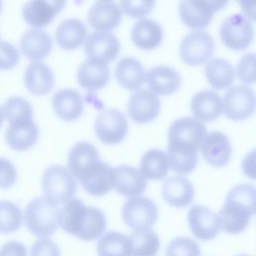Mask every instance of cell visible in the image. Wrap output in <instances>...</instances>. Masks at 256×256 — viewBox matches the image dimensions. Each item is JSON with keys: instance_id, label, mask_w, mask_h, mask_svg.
Instances as JSON below:
<instances>
[{"instance_id": "obj_29", "label": "cell", "mask_w": 256, "mask_h": 256, "mask_svg": "<svg viewBox=\"0 0 256 256\" xmlns=\"http://www.w3.org/2000/svg\"><path fill=\"white\" fill-rule=\"evenodd\" d=\"M163 32L160 25L150 19H142L134 26L131 38L138 48L144 50H151L161 43Z\"/></svg>"}, {"instance_id": "obj_28", "label": "cell", "mask_w": 256, "mask_h": 256, "mask_svg": "<svg viewBox=\"0 0 256 256\" xmlns=\"http://www.w3.org/2000/svg\"><path fill=\"white\" fill-rule=\"evenodd\" d=\"M88 36L85 24L76 18H70L62 22L56 30V39L62 48L70 50L80 46Z\"/></svg>"}, {"instance_id": "obj_14", "label": "cell", "mask_w": 256, "mask_h": 256, "mask_svg": "<svg viewBox=\"0 0 256 256\" xmlns=\"http://www.w3.org/2000/svg\"><path fill=\"white\" fill-rule=\"evenodd\" d=\"M78 180L88 194L102 196L112 188L113 168L100 160Z\"/></svg>"}, {"instance_id": "obj_39", "label": "cell", "mask_w": 256, "mask_h": 256, "mask_svg": "<svg viewBox=\"0 0 256 256\" xmlns=\"http://www.w3.org/2000/svg\"><path fill=\"white\" fill-rule=\"evenodd\" d=\"M168 256H200V250L198 243L187 237H178L173 239L166 250Z\"/></svg>"}, {"instance_id": "obj_19", "label": "cell", "mask_w": 256, "mask_h": 256, "mask_svg": "<svg viewBox=\"0 0 256 256\" xmlns=\"http://www.w3.org/2000/svg\"><path fill=\"white\" fill-rule=\"evenodd\" d=\"M26 89L35 96H44L49 94L54 84V75L50 68L45 64L36 62L30 64L24 76Z\"/></svg>"}, {"instance_id": "obj_3", "label": "cell", "mask_w": 256, "mask_h": 256, "mask_svg": "<svg viewBox=\"0 0 256 256\" xmlns=\"http://www.w3.org/2000/svg\"><path fill=\"white\" fill-rule=\"evenodd\" d=\"M44 193L57 204H64L75 196L78 184L65 166L52 165L44 171L42 180Z\"/></svg>"}, {"instance_id": "obj_17", "label": "cell", "mask_w": 256, "mask_h": 256, "mask_svg": "<svg viewBox=\"0 0 256 256\" xmlns=\"http://www.w3.org/2000/svg\"><path fill=\"white\" fill-rule=\"evenodd\" d=\"M203 158L211 166H226L232 156V146L228 138L222 132L214 131L206 136L200 148Z\"/></svg>"}, {"instance_id": "obj_20", "label": "cell", "mask_w": 256, "mask_h": 256, "mask_svg": "<svg viewBox=\"0 0 256 256\" xmlns=\"http://www.w3.org/2000/svg\"><path fill=\"white\" fill-rule=\"evenodd\" d=\"M122 12L120 6L111 2H98L90 9L88 21L94 30H111L116 28L121 22Z\"/></svg>"}, {"instance_id": "obj_12", "label": "cell", "mask_w": 256, "mask_h": 256, "mask_svg": "<svg viewBox=\"0 0 256 256\" xmlns=\"http://www.w3.org/2000/svg\"><path fill=\"white\" fill-rule=\"evenodd\" d=\"M146 186V180L136 168L120 165L113 168L112 188L119 194L135 197L142 194Z\"/></svg>"}, {"instance_id": "obj_32", "label": "cell", "mask_w": 256, "mask_h": 256, "mask_svg": "<svg viewBox=\"0 0 256 256\" xmlns=\"http://www.w3.org/2000/svg\"><path fill=\"white\" fill-rule=\"evenodd\" d=\"M140 169L142 174L147 178L156 180L164 178L169 170L166 154L158 149L148 150L141 159Z\"/></svg>"}, {"instance_id": "obj_49", "label": "cell", "mask_w": 256, "mask_h": 256, "mask_svg": "<svg viewBox=\"0 0 256 256\" xmlns=\"http://www.w3.org/2000/svg\"><path fill=\"white\" fill-rule=\"evenodd\" d=\"M4 120L3 112L0 106V128L1 127Z\"/></svg>"}, {"instance_id": "obj_22", "label": "cell", "mask_w": 256, "mask_h": 256, "mask_svg": "<svg viewBox=\"0 0 256 256\" xmlns=\"http://www.w3.org/2000/svg\"><path fill=\"white\" fill-rule=\"evenodd\" d=\"M191 109L194 116L204 122L217 119L222 114L223 104L220 96L212 90H203L192 98Z\"/></svg>"}, {"instance_id": "obj_35", "label": "cell", "mask_w": 256, "mask_h": 256, "mask_svg": "<svg viewBox=\"0 0 256 256\" xmlns=\"http://www.w3.org/2000/svg\"><path fill=\"white\" fill-rule=\"evenodd\" d=\"M128 236L132 256H153L158 250L160 246L159 238L152 230H135Z\"/></svg>"}, {"instance_id": "obj_37", "label": "cell", "mask_w": 256, "mask_h": 256, "mask_svg": "<svg viewBox=\"0 0 256 256\" xmlns=\"http://www.w3.org/2000/svg\"><path fill=\"white\" fill-rule=\"evenodd\" d=\"M2 110L10 124L33 120L32 106L22 96L9 98L3 104Z\"/></svg>"}, {"instance_id": "obj_7", "label": "cell", "mask_w": 256, "mask_h": 256, "mask_svg": "<svg viewBox=\"0 0 256 256\" xmlns=\"http://www.w3.org/2000/svg\"><path fill=\"white\" fill-rule=\"evenodd\" d=\"M215 44L213 38L204 31L194 32L186 35L182 40L180 54L186 64L196 66L202 65L212 56Z\"/></svg>"}, {"instance_id": "obj_18", "label": "cell", "mask_w": 256, "mask_h": 256, "mask_svg": "<svg viewBox=\"0 0 256 256\" xmlns=\"http://www.w3.org/2000/svg\"><path fill=\"white\" fill-rule=\"evenodd\" d=\"M52 105L56 116L68 122L79 118L84 109L81 95L71 88H64L56 92L53 96Z\"/></svg>"}, {"instance_id": "obj_44", "label": "cell", "mask_w": 256, "mask_h": 256, "mask_svg": "<svg viewBox=\"0 0 256 256\" xmlns=\"http://www.w3.org/2000/svg\"><path fill=\"white\" fill-rule=\"evenodd\" d=\"M60 252L58 246L46 238L36 240L30 249V254L32 256L59 255Z\"/></svg>"}, {"instance_id": "obj_31", "label": "cell", "mask_w": 256, "mask_h": 256, "mask_svg": "<svg viewBox=\"0 0 256 256\" xmlns=\"http://www.w3.org/2000/svg\"><path fill=\"white\" fill-rule=\"evenodd\" d=\"M169 166L180 174L192 172L198 162V151L168 143L166 150Z\"/></svg>"}, {"instance_id": "obj_33", "label": "cell", "mask_w": 256, "mask_h": 256, "mask_svg": "<svg viewBox=\"0 0 256 256\" xmlns=\"http://www.w3.org/2000/svg\"><path fill=\"white\" fill-rule=\"evenodd\" d=\"M97 250L100 256H132L129 236L118 232H108L99 240Z\"/></svg>"}, {"instance_id": "obj_15", "label": "cell", "mask_w": 256, "mask_h": 256, "mask_svg": "<svg viewBox=\"0 0 256 256\" xmlns=\"http://www.w3.org/2000/svg\"><path fill=\"white\" fill-rule=\"evenodd\" d=\"M120 48V43L112 34L102 31L91 34L84 46V52L88 58L99 59L106 62L116 59Z\"/></svg>"}, {"instance_id": "obj_5", "label": "cell", "mask_w": 256, "mask_h": 256, "mask_svg": "<svg viewBox=\"0 0 256 256\" xmlns=\"http://www.w3.org/2000/svg\"><path fill=\"white\" fill-rule=\"evenodd\" d=\"M207 136L205 126L192 117L177 119L168 131V143L198 151Z\"/></svg>"}, {"instance_id": "obj_34", "label": "cell", "mask_w": 256, "mask_h": 256, "mask_svg": "<svg viewBox=\"0 0 256 256\" xmlns=\"http://www.w3.org/2000/svg\"><path fill=\"white\" fill-rule=\"evenodd\" d=\"M57 15L43 0H30L22 8L25 21L35 28H42L50 24Z\"/></svg>"}, {"instance_id": "obj_24", "label": "cell", "mask_w": 256, "mask_h": 256, "mask_svg": "<svg viewBox=\"0 0 256 256\" xmlns=\"http://www.w3.org/2000/svg\"><path fill=\"white\" fill-rule=\"evenodd\" d=\"M147 84L155 93L168 96L176 92L181 84V78L174 68L158 66L150 69L146 76Z\"/></svg>"}, {"instance_id": "obj_4", "label": "cell", "mask_w": 256, "mask_h": 256, "mask_svg": "<svg viewBox=\"0 0 256 256\" xmlns=\"http://www.w3.org/2000/svg\"><path fill=\"white\" fill-rule=\"evenodd\" d=\"M125 224L134 230L150 229L158 218V208L150 198L138 196L128 200L122 210Z\"/></svg>"}, {"instance_id": "obj_21", "label": "cell", "mask_w": 256, "mask_h": 256, "mask_svg": "<svg viewBox=\"0 0 256 256\" xmlns=\"http://www.w3.org/2000/svg\"><path fill=\"white\" fill-rule=\"evenodd\" d=\"M20 46L22 52L28 59L37 61L50 54L52 48V40L45 31L31 29L23 34Z\"/></svg>"}, {"instance_id": "obj_47", "label": "cell", "mask_w": 256, "mask_h": 256, "mask_svg": "<svg viewBox=\"0 0 256 256\" xmlns=\"http://www.w3.org/2000/svg\"><path fill=\"white\" fill-rule=\"evenodd\" d=\"M240 5L241 10L250 19L256 20L255 0H236Z\"/></svg>"}, {"instance_id": "obj_25", "label": "cell", "mask_w": 256, "mask_h": 256, "mask_svg": "<svg viewBox=\"0 0 256 256\" xmlns=\"http://www.w3.org/2000/svg\"><path fill=\"white\" fill-rule=\"evenodd\" d=\"M162 196L170 205L183 208L189 205L194 197V188L186 177L174 176L168 178L162 187Z\"/></svg>"}, {"instance_id": "obj_16", "label": "cell", "mask_w": 256, "mask_h": 256, "mask_svg": "<svg viewBox=\"0 0 256 256\" xmlns=\"http://www.w3.org/2000/svg\"><path fill=\"white\" fill-rule=\"evenodd\" d=\"M110 78L108 62L102 60L88 58L79 66L77 80L82 88L96 90L104 87Z\"/></svg>"}, {"instance_id": "obj_8", "label": "cell", "mask_w": 256, "mask_h": 256, "mask_svg": "<svg viewBox=\"0 0 256 256\" xmlns=\"http://www.w3.org/2000/svg\"><path fill=\"white\" fill-rule=\"evenodd\" d=\"M95 132L99 140L107 144L120 142L128 130V122L124 114L116 108H108L102 112L95 123Z\"/></svg>"}, {"instance_id": "obj_41", "label": "cell", "mask_w": 256, "mask_h": 256, "mask_svg": "<svg viewBox=\"0 0 256 256\" xmlns=\"http://www.w3.org/2000/svg\"><path fill=\"white\" fill-rule=\"evenodd\" d=\"M255 54L247 53L240 59L237 67L238 78L244 83L253 84L256 82Z\"/></svg>"}, {"instance_id": "obj_26", "label": "cell", "mask_w": 256, "mask_h": 256, "mask_svg": "<svg viewBox=\"0 0 256 256\" xmlns=\"http://www.w3.org/2000/svg\"><path fill=\"white\" fill-rule=\"evenodd\" d=\"M100 160L98 151L93 144L80 142L76 144L70 150L67 165L72 174L78 179Z\"/></svg>"}, {"instance_id": "obj_30", "label": "cell", "mask_w": 256, "mask_h": 256, "mask_svg": "<svg viewBox=\"0 0 256 256\" xmlns=\"http://www.w3.org/2000/svg\"><path fill=\"white\" fill-rule=\"evenodd\" d=\"M205 75L210 84L216 90L229 88L235 78L234 70L232 65L222 58H214L206 65Z\"/></svg>"}, {"instance_id": "obj_46", "label": "cell", "mask_w": 256, "mask_h": 256, "mask_svg": "<svg viewBox=\"0 0 256 256\" xmlns=\"http://www.w3.org/2000/svg\"><path fill=\"white\" fill-rule=\"evenodd\" d=\"M199 4L207 12L214 14L228 4L229 0H196Z\"/></svg>"}, {"instance_id": "obj_51", "label": "cell", "mask_w": 256, "mask_h": 256, "mask_svg": "<svg viewBox=\"0 0 256 256\" xmlns=\"http://www.w3.org/2000/svg\"><path fill=\"white\" fill-rule=\"evenodd\" d=\"M102 2H110V1H112L113 0H100Z\"/></svg>"}, {"instance_id": "obj_40", "label": "cell", "mask_w": 256, "mask_h": 256, "mask_svg": "<svg viewBox=\"0 0 256 256\" xmlns=\"http://www.w3.org/2000/svg\"><path fill=\"white\" fill-rule=\"evenodd\" d=\"M155 2L156 0H120L124 13L136 18L148 15L153 10Z\"/></svg>"}, {"instance_id": "obj_43", "label": "cell", "mask_w": 256, "mask_h": 256, "mask_svg": "<svg viewBox=\"0 0 256 256\" xmlns=\"http://www.w3.org/2000/svg\"><path fill=\"white\" fill-rule=\"evenodd\" d=\"M16 170L13 164L6 158H0V188L12 186L16 182Z\"/></svg>"}, {"instance_id": "obj_10", "label": "cell", "mask_w": 256, "mask_h": 256, "mask_svg": "<svg viewBox=\"0 0 256 256\" xmlns=\"http://www.w3.org/2000/svg\"><path fill=\"white\" fill-rule=\"evenodd\" d=\"M255 212L256 210L244 204L226 198L217 214L220 228L230 234L240 233L246 229Z\"/></svg>"}, {"instance_id": "obj_13", "label": "cell", "mask_w": 256, "mask_h": 256, "mask_svg": "<svg viewBox=\"0 0 256 256\" xmlns=\"http://www.w3.org/2000/svg\"><path fill=\"white\" fill-rule=\"evenodd\" d=\"M190 228L193 234L202 240H209L216 238L220 227L217 214L206 206L194 204L188 214Z\"/></svg>"}, {"instance_id": "obj_23", "label": "cell", "mask_w": 256, "mask_h": 256, "mask_svg": "<svg viewBox=\"0 0 256 256\" xmlns=\"http://www.w3.org/2000/svg\"><path fill=\"white\" fill-rule=\"evenodd\" d=\"M38 128L32 120L10 124L5 138L9 146L17 151H25L33 146L38 138Z\"/></svg>"}, {"instance_id": "obj_48", "label": "cell", "mask_w": 256, "mask_h": 256, "mask_svg": "<svg viewBox=\"0 0 256 256\" xmlns=\"http://www.w3.org/2000/svg\"><path fill=\"white\" fill-rule=\"evenodd\" d=\"M53 10L56 14L60 13L65 6L66 0H44Z\"/></svg>"}, {"instance_id": "obj_42", "label": "cell", "mask_w": 256, "mask_h": 256, "mask_svg": "<svg viewBox=\"0 0 256 256\" xmlns=\"http://www.w3.org/2000/svg\"><path fill=\"white\" fill-rule=\"evenodd\" d=\"M20 53L12 44L6 41L0 40V70H9L18 63Z\"/></svg>"}, {"instance_id": "obj_50", "label": "cell", "mask_w": 256, "mask_h": 256, "mask_svg": "<svg viewBox=\"0 0 256 256\" xmlns=\"http://www.w3.org/2000/svg\"><path fill=\"white\" fill-rule=\"evenodd\" d=\"M2 0H0V13L2 11Z\"/></svg>"}, {"instance_id": "obj_38", "label": "cell", "mask_w": 256, "mask_h": 256, "mask_svg": "<svg viewBox=\"0 0 256 256\" xmlns=\"http://www.w3.org/2000/svg\"><path fill=\"white\" fill-rule=\"evenodd\" d=\"M23 220L22 212L16 204L0 201V233L8 234L18 230Z\"/></svg>"}, {"instance_id": "obj_11", "label": "cell", "mask_w": 256, "mask_h": 256, "mask_svg": "<svg viewBox=\"0 0 256 256\" xmlns=\"http://www.w3.org/2000/svg\"><path fill=\"white\" fill-rule=\"evenodd\" d=\"M158 96L148 90H140L130 97L128 104L129 116L138 124H146L155 119L160 111Z\"/></svg>"}, {"instance_id": "obj_2", "label": "cell", "mask_w": 256, "mask_h": 256, "mask_svg": "<svg viewBox=\"0 0 256 256\" xmlns=\"http://www.w3.org/2000/svg\"><path fill=\"white\" fill-rule=\"evenodd\" d=\"M60 209L46 196L34 198L27 205L24 222L28 230L39 238L53 234L60 225Z\"/></svg>"}, {"instance_id": "obj_9", "label": "cell", "mask_w": 256, "mask_h": 256, "mask_svg": "<svg viewBox=\"0 0 256 256\" xmlns=\"http://www.w3.org/2000/svg\"><path fill=\"white\" fill-rule=\"evenodd\" d=\"M255 102L254 92L250 87L244 85L234 86L224 94V114L234 121L246 120L254 113Z\"/></svg>"}, {"instance_id": "obj_1", "label": "cell", "mask_w": 256, "mask_h": 256, "mask_svg": "<svg viewBox=\"0 0 256 256\" xmlns=\"http://www.w3.org/2000/svg\"><path fill=\"white\" fill-rule=\"evenodd\" d=\"M60 225L66 232L83 240L100 238L106 226L103 212L93 206H87L78 198H71L60 209Z\"/></svg>"}, {"instance_id": "obj_27", "label": "cell", "mask_w": 256, "mask_h": 256, "mask_svg": "<svg viewBox=\"0 0 256 256\" xmlns=\"http://www.w3.org/2000/svg\"><path fill=\"white\" fill-rule=\"evenodd\" d=\"M115 76L119 84L131 91L140 88L146 78L144 68L137 59L130 56L122 58L118 63Z\"/></svg>"}, {"instance_id": "obj_6", "label": "cell", "mask_w": 256, "mask_h": 256, "mask_svg": "<svg viewBox=\"0 0 256 256\" xmlns=\"http://www.w3.org/2000/svg\"><path fill=\"white\" fill-rule=\"evenodd\" d=\"M220 36L226 46L234 50H242L252 42L254 28L247 17L238 14L227 18L222 22Z\"/></svg>"}, {"instance_id": "obj_36", "label": "cell", "mask_w": 256, "mask_h": 256, "mask_svg": "<svg viewBox=\"0 0 256 256\" xmlns=\"http://www.w3.org/2000/svg\"><path fill=\"white\" fill-rule=\"evenodd\" d=\"M178 10L182 22L192 30L206 28L213 18V16L202 11L193 0H181Z\"/></svg>"}, {"instance_id": "obj_45", "label": "cell", "mask_w": 256, "mask_h": 256, "mask_svg": "<svg viewBox=\"0 0 256 256\" xmlns=\"http://www.w3.org/2000/svg\"><path fill=\"white\" fill-rule=\"evenodd\" d=\"M26 248L21 242L11 241L0 250V255H26Z\"/></svg>"}]
</instances>
